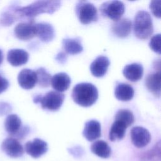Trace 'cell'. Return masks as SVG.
Returning a JSON list of instances; mask_svg holds the SVG:
<instances>
[{
	"instance_id": "1",
	"label": "cell",
	"mask_w": 161,
	"mask_h": 161,
	"mask_svg": "<svg viewBox=\"0 0 161 161\" xmlns=\"http://www.w3.org/2000/svg\"><path fill=\"white\" fill-rule=\"evenodd\" d=\"M60 6V1H36L26 6H17L12 9L18 19L23 17L33 18L41 13L53 14Z\"/></svg>"
},
{
	"instance_id": "2",
	"label": "cell",
	"mask_w": 161,
	"mask_h": 161,
	"mask_svg": "<svg viewBox=\"0 0 161 161\" xmlns=\"http://www.w3.org/2000/svg\"><path fill=\"white\" fill-rule=\"evenodd\" d=\"M72 97L79 106L89 107L97 101L98 91L96 87L91 83H79L72 89Z\"/></svg>"
},
{
	"instance_id": "3",
	"label": "cell",
	"mask_w": 161,
	"mask_h": 161,
	"mask_svg": "<svg viewBox=\"0 0 161 161\" xmlns=\"http://www.w3.org/2000/svg\"><path fill=\"white\" fill-rule=\"evenodd\" d=\"M133 30L135 36L142 40L147 39L152 34V19L147 11L141 10L137 12L134 18Z\"/></svg>"
},
{
	"instance_id": "4",
	"label": "cell",
	"mask_w": 161,
	"mask_h": 161,
	"mask_svg": "<svg viewBox=\"0 0 161 161\" xmlns=\"http://www.w3.org/2000/svg\"><path fill=\"white\" fill-rule=\"evenodd\" d=\"M65 96L61 92L51 91L47 92L44 96L37 95L34 97L33 102L40 103L43 109L49 111H57L61 107Z\"/></svg>"
},
{
	"instance_id": "5",
	"label": "cell",
	"mask_w": 161,
	"mask_h": 161,
	"mask_svg": "<svg viewBox=\"0 0 161 161\" xmlns=\"http://www.w3.org/2000/svg\"><path fill=\"white\" fill-rule=\"evenodd\" d=\"M75 13L82 24L87 25L97 20V11L94 5L87 1H79L75 6Z\"/></svg>"
},
{
	"instance_id": "6",
	"label": "cell",
	"mask_w": 161,
	"mask_h": 161,
	"mask_svg": "<svg viewBox=\"0 0 161 161\" xmlns=\"http://www.w3.org/2000/svg\"><path fill=\"white\" fill-rule=\"evenodd\" d=\"M101 14L114 21L121 19L125 13V4L120 1H109L103 3L100 6Z\"/></svg>"
},
{
	"instance_id": "7",
	"label": "cell",
	"mask_w": 161,
	"mask_h": 161,
	"mask_svg": "<svg viewBox=\"0 0 161 161\" xmlns=\"http://www.w3.org/2000/svg\"><path fill=\"white\" fill-rule=\"evenodd\" d=\"M1 149L8 156L18 158L24 153V148L18 140L9 137L6 138L1 144Z\"/></svg>"
},
{
	"instance_id": "8",
	"label": "cell",
	"mask_w": 161,
	"mask_h": 161,
	"mask_svg": "<svg viewBox=\"0 0 161 161\" xmlns=\"http://www.w3.org/2000/svg\"><path fill=\"white\" fill-rule=\"evenodd\" d=\"M131 139L133 144L137 148H143L150 141L149 131L142 126H135L131 130Z\"/></svg>"
},
{
	"instance_id": "9",
	"label": "cell",
	"mask_w": 161,
	"mask_h": 161,
	"mask_svg": "<svg viewBox=\"0 0 161 161\" xmlns=\"http://www.w3.org/2000/svg\"><path fill=\"white\" fill-rule=\"evenodd\" d=\"M35 23L33 21L28 22L19 23L14 27V32L15 36L19 40L27 41L35 36Z\"/></svg>"
},
{
	"instance_id": "10",
	"label": "cell",
	"mask_w": 161,
	"mask_h": 161,
	"mask_svg": "<svg viewBox=\"0 0 161 161\" xmlns=\"http://www.w3.org/2000/svg\"><path fill=\"white\" fill-rule=\"evenodd\" d=\"M26 152L35 158L40 157L48 150V145L46 142L35 138L33 141H29L25 145Z\"/></svg>"
},
{
	"instance_id": "11",
	"label": "cell",
	"mask_w": 161,
	"mask_h": 161,
	"mask_svg": "<svg viewBox=\"0 0 161 161\" xmlns=\"http://www.w3.org/2000/svg\"><path fill=\"white\" fill-rule=\"evenodd\" d=\"M35 36H37L42 42H51L55 37V30L52 25L48 23L41 22L36 23Z\"/></svg>"
},
{
	"instance_id": "12",
	"label": "cell",
	"mask_w": 161,
	"mask_h": 161,
	"mask_svg": "<svg viewBox=\"0 0 161 161\" xmlns=\"http://www.w3.org/2000/svg\"><path fill=\"white\" fill-rule=\"evenodd\" d=\"M19 85L25 89H30L36 84V75L35 71L29 69H23L18 74Z\"/></svg>"
},
{
	"instance_id": "13",
	"label": "cell",
	"mask_w": 161,
	"mask_h": 161,
	"mask_svg": "<svg viewBox=\"0 0 161 161\" xmlns=\"http://www.w3.org/2000/svg\"><path fill=\"white\" fill-rule=\"evenodd\" d=\"M109 60L106 56L97 57L90 65L91 74L96 77H101L105 75L109 65Z\"/></svg>"
},
{
	"instance_id": "14",
	"label": "cell",
	"mask_w": 161,
	"mask_h": 161,
	"mask_svg": "<svg viewBox=\"0 0 161 161\" xmlns=\"http://www.w3.org/2000/svg\"><path fill=\"white\" fill-rule=\"evenodd\" d=\"M29 58L28 53L23 49L14 48L9 50L7 54L8 62L14 67L25 64Z\"/></svg>"
},
{
	"instance_id": "15",
	"label": "cell",
	"mask_w": 161,
	"mask_h": 161,
	"mask_svg": "<svg viewBox=\"0 0 161 161\" xmlns=\"http://www.w3.org/2000/svg\"><path fill=\"white\" fill-rule=\"evenodd\" d=\"M82 134L84 138L89 142L94 141L99 138L101 135V128L99 122L94 119L86 122Z\"/></svg>"
},
{
	"instance_id": "16",
	"label": "cell",
	"mask_w": 161,
	"mask_h": 161,
	"mask_svg": "<svg viewBox=\"0 0 161 161\" xmlns=\"http://www.w3.org/2000/svg\"><path fill=\"white\" fill-rule=\"evenodd\" d=\"M132 23L128 18L119 19L113 24L111 30L113 33L119 38H125L131 32Z\"/></svg>"
},
{
	"instance_id": "17",
	"label": "cell",
	"mask_w": 161,
	"mask_h": 161,
	"mask_svg": "<svg viewBox=\"0 0 161 161\" xmlns=\"http://www.w3.org/2000/svg\"><path fill=\"white\" fill-rule=\"evenodd\" d=\"M71 83L69 76L64 72H60L55 74L50 80L52 87L57 92H62L68 89Z\"/></svg>"
},
{
	"instance_id": "18",
	"label": "cell",
	"mask_w": 161,
	"mask_h": 161,
	"mask_svg": "<svg viewBox=\"0 0 161 161\" xmlns=\"http://www.w3.org/2000/svg\"><path fill=\"white\" fill-rule=\"evenodd\" d=\"M143 74V68L141 64L133 63L126 65L123 70V74L128 80L136 82L140 80Z\"/></svg>"
},
{
	"instance_id": "19",
	"label": "cell",
	"mask_w": 161,
	"mask_h": 161,
	"mask_svg": "<svg viewBox=\"0 0 161 161\" xmlns=\"http://www.w3.org/2000/svg\"><path fill=\"white\" fill-rule=\"evenodd\" d=\"M6 131L11 135L16 136L21 130V121L15 114L8 115L4 121Z\"/></svg>"
},
{
	"instance_id": "20",
	"label": "cell",
	"mask_w": 161,
	"mask_h": 161,
	"mask_svg": "<svg viewBox=\"0 0 161 161\" xmlns=\"http://www.w3.org/2000/svg\"><path fill=\"white\" fill-rule=\"evenodd\" d=\"M160 71L150 74L147 75L145 84L147 89L155 96H160Z\"/></svg>"
},
{
	"instance_id": "21",
	"label": "cell",
	"mask_w": 161,
	"mask_h": 161,
	"mask_svg": "<svg viewBox=\"0 0 161 161\" xmlns=\"http://www.w3.org/2000/svg\"><path fill=\"white\" fill-rule=\"evenodd\" d=\"M114 96L119 101H128L133 97L134 89L130 84L119 83L114 89Z\"/></svg>"
},
{
	"instance_id": "22",
	"label": "cell",
	"mask_w": 161,
	"mask_h": 161,
	"mask_svg": "<svg viewBox=\"0 0 161 161\" xmlns=\"http://www.w3.org/2000/svg\"><path fill=\"white\" fill-rule=\"evenodd\" d=\"M62 43L64 50L69 54H78L83 50L81 40L79 38H64L62 40Z\"/></svg>"
},
{
	"instance_id": "23",
	"label": "cell",
	"mask_w": 161,
	"mask_h": 161,
	"mask_svg": "<svg viewBox=\"0 0 161 161\" xmlns=\"http://www.w3.org/2000/svg\"><path fill=\"white\" fill-rule=\"evenodd\" d=\"M91 150L94 154L103 158H108L111 153L110 147L104 140H97L94 142L91 147Z\"/></svg>"
},
{
	"instance_id": "24",
	"label": "cell",
	"mask_w": 161,
	"mask_h": 161,
	"mask_svg": "<svg viewBox=\"0 0 161 161\" xmlns=\"http://www.w3.org/2000/svg\"><path fill=\"white\" fill-rule=\"evenodd\" d=\"M128 127L122 122L114 120L109 130V140L112 142H114L123 139L125 136L126 129Z\"/></svg>"
},
{
	"instance_id": "25",
	"label": "cell",
	"mask_w": 161,
	"mask_h": 161,
	"mask_svg": "<svg viewBox=\"0 0 161 161\" xmlns=\"http://www.w3.org/2000/svg\"><path fill=\"white\" fill-rule=\"evenodd\" d=\"M114 120L119 121L124 123L127 127L131 125L135 120L133 114L128 109H122L117 111L115 114Z\"/></svg>"
},
{
	"instance_id": "26",
	"label": "cell",
	"mask_w": 161,
	"mask_h": 161,
	"mask_svg": "<svg viewBox=\"0 0 161 161\" xmlns=\"http://www.w3.org/2000/svg\"><path fill=\"white\" fill-rule=\"evenodd\" d=\"M36 83L41 87H47L50 84L51 75L43 68H38L36 72Z\"/></svg>"
},
{
	"instance_id": "27",
	"label": "cell",
	"mask_w": 161,
	"mask_h": 161,
	"mask_svg": "<svg viewBox=\"0 0 161 161\" xmlns=\"http://www.w3.org/2000/svg\"><path fill=\"white\" fill-rule=\"evenodd\" d=\"M142 161H160V144L158 142L142 157Z\"/></svg>"
},
{
	"instance_id": "28",
	"label": "cell",
	"mask_w": 161,
	"mask_h": 161,
	"mask_svg": "<svg viewBox=\"0 0 161 161\" xmlns=\"http://www.w3.org/2000/svg\"><path fill=\"white\" fill-rule=\"evenodd\" d=\"M160 41H161V35L160 33H158L153 36L149 42L150 48L154 52H156L158 54H160V52H161Z\"/></svg>"
},
{
	"instance_id": "29",
	"label": "cell",
	"mask_w": 161,
	"mask_h": 161,
	"mask_svg": "<svg viewBox=\"0 0 161 161\" xmlns=\"http://www.w3.org/2000/svg\"><path fill=\"white\" fill-rule=\"evenodd\" d=\"M150 9H151L153 14L160 18L161 16V1L153 0L150 3Z\"/></svg>"
},
{
	"instance_id": "30",
	"label": "cell",
	"mask_w": 161,
	"mask_h": 161,
	"mask_svg": "<svg viewBox=\"0 0 161 161\" xmlns=\"http://www.w3.org/2000/svg\"><path fill=\"white\" fill-rule=\"evenodd\" d=\"M11 111V106L7 103L0 102V116L8 114Z\"/></svg>"
},
{
	"instance_id": "31",
	"label": "cell",
	"mask_w": 161,
	"mask_h": 161,
	"mask_svg": "<svg viewBox=\"0 0 161 161\" xmlns=\"http://www.w3.org/2000/svg\"><path fill=\"white\" fill-rule=\"evenodd\" d=\"M69 151L74 157H80L84 153L82 148L80 147H74L69 148Z\"/></svg>"
},
{
	"instance_id": "32",
	"label": "cell",
	"mask_w": 161,
	"mask_h": 161,
	"mask_svg": "<svg viewBox=\"0 0 161 161\" xmlns=\"http://www.w3.org/2000/svg\"><path fill=\"white\" fill-rule=\"evenodd\" d=\"M8 80L0 75V94L5 91L9 87Z\"/></svg>"
},
{
	"instance_id": "33",
	"label": "cell",
	"mask_w": 161,
	"mask_h": 161,
	"mask_svg": "<svg viewBox=\"0 0 161 161\" xmlns=\"http://www.w3.org/2000/svg\"><path fill=\"white\" fill-rule=\"evenodd\" d=\"M67 58V56L64 52H59L55 57V59L57 60V61L62 64H64L66 62Z\"/></svg>"
},
{
	"instance_id": "34",
	"label": "cell",
	"mask_w": 161,
	"mask_h": 161,
	"mask_svg": "<svg viewBox=\"0 0 161 161\" xmlns=\"http://www.w3.org/2000/svg\"><path fill=\"white\" fill-rule=\"evenodd\" d=\"M3 53L2 50L0 49V64L3 62Z\"/></svg>"
}]
</instances>
